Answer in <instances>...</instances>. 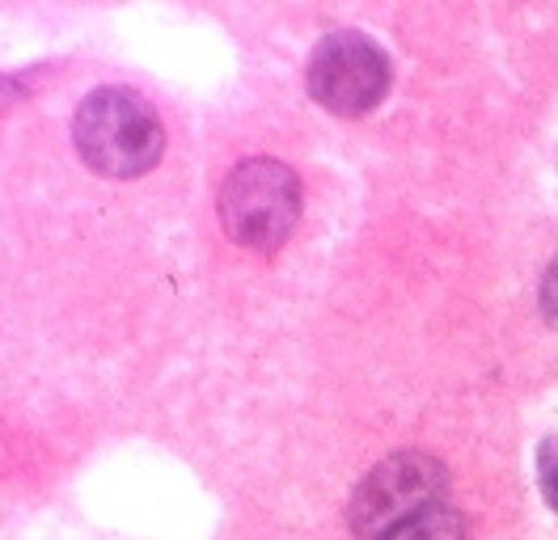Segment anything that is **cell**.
<instances>
[{
	"label": "cell",
	"instance_id": "1",
	"mask_svg": "<svg viewBox=\"0 0 558 540\" xmlns=\"http://www.w3.org/2000/svg\"><path fill=\"white\" fill-rule=\"evenodd\" d=\"M72 144L81 161L102 177H140L161 161L166 127L153 101L128 85H102L85 94L72 114Z\"/></svg>",
	"mask_w": 558,
	"mask_h": 540
},
{
	"label": "cell",
	"instance_id": "2",
	"mask_svg": "<svg viewBox=\"0 0 558 540\" xmlns=\"http://www.w3.org/2000/svg\"><path fill=\"white\" fill-rule=\"evenodd\" d=\"M301 220V182L276 157H250L220 186V224L254 254H276Z\"/></svg>",
	"mask_w": 558,
	"mask_h": 540
},
{
	"label": "cell",
	"instance_id": "3",
	"mask_svg": "<svg viewBox=\"0 0 558 540\" xmlns=\"http://www.w3.org/2000/svg\"><path fill=\"white\" fill-rule=\"evenodd\" d=\"M440 503H449V469L427 452H393L355 486L348 524L360 540H385Z\"/></svg>",
	"mask_w": 558,
	"mask_h": 540
},
{
	"label": "cell",
	"instance_id": "4",
	"mask_svg": "<svg viewBox=\"0 0 558 540\" xmlns=\"http://www.w3.org/2000/svg\"><path fill=\"white\" fill-rule=\"evenodd\" d=\"M389 56L360 30L326 34L310 56L305 81L317 106L339 119H360L389 94Z\"/></svg>",
	"mask_w": 558,
	"mask_h": 540
},
{
	"label": "cell",
	"instance_id": "5",
	"mask_svg": "<svg viewBox=\"0 0 558 540\" xmlns=\"http://www.w3.org/2000/svg\"><path fill=\"white\" fill-rule=\"evenodd\" d=\"M385 540H465V519H461L457 506L440 503V506H432V511H423L411 524L393 528Z\"/></svg>",
	"mask_w": 558,
	"mask_h": 540
},
{
	"label": "cell",
	"instance_id": "6",
	"mask_svg": "<svg viewBox=\"0 0 558 540\" xmlns=\"http://www.w3.org/2000/svg\"><path fill=\"white\" fill-rule=\"evenodd\" d=\"M537 486H542V499L558 511V439H542L537 447Z\"/></svg>",
	"mask_w": 558,
	"mask_h": 540
},
{
	"label": "cell",
	"instance_id": "7",
	"mask_svg": "<svg viewBox=\"0 0 558 540\" xmlns=\"http://www.w3.org/2000/svg\"><path fill=\"white\" fill-rule=\"evenodd\" d=\"M537 304H542L546 326H555L558 330V258L546 267V274H542V296H537Z\"/></svg>",
	"mask_w": 558,
	"mask_h": 540
},
{
	"label": "cell",
	"instance_id": "8",
	"mask_svg": "<svg viewBox=\"0 0 558 540\" xmlns=\"http://www.w3.org/2000/svg\"><path fill=\"white\" fill-rule=\"evenodd\" d=\"M31 94V76L26 72H4L0 76V114L13 106V101H22Z\"/></svg>",
	"mask_w": 558,
	"mask_h": 540
}]
</instances>
